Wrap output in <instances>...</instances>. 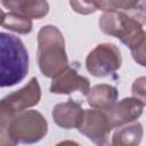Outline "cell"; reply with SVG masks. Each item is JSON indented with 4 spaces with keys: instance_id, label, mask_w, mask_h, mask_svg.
<instances>
[{
    "instance_id": "obj_1",
    "label": "cell",
    "mask_w": 146,
    "mask_h": 146,
    "mask_svg": "<svg viewBox=\"0 0 146 146\" xmlns=\"http://www.w3.org/2000/svg\"><path fill=\"white\" fill-rule=\"evenodd\" d=\"M48 131V123L38 111H24L10 119L0 120V145L33 144Z\"/></svg>"
},
{
    "instance_id": "obj_2",
    "label": "cell",
    "mask_w": 146,
    "mask_h": 146,
    "mask_svg": "<svg viewBox=\"0 0 146 146\" xmlns=\"http://www.w3.org/2000/svg\"><path fill=\"white\" fill-rule=\"evenodd\" d=\"M38 64L47 78H56L68 67L65 40L62 32L54 25H44L38 33Z\"/></svg>"
},
{
    "instance_id": "obj_3",
    "label": "cell",
    "mask_w": 146,
    "mask_h": 146,
    "mask_svg": "<svg viewBox=\"0 0 146 146\" xmlns=\"http://www.w3.org/2000/svg\"><path fill=\"white\" fill-rule=\"evenodd\" d=\"M29 71V54L19 38L0 34V86L11 87L21 82Z\"/></svg>"
},
{
    "instance_id": "obj_4",
    "label": "cell",
    "mask_w": 146,
    "mask_h": 146,
    "mask_svg": "<svg viewBox=\"0 0 146 146\" xmlns=\"http://www.w3.org/2000/svg\"><path fill=\"white\" fill-rule=\"evenodd\" d=\"M146 21V6L133 10L105 11L99 17V29L108 35L120 39L122 43L130 47L144 32L143 24Z\"/></svg>"
},
{
    "instance_id": "obj_5",
    "label": "cell",
    "mask_w": 146,
    "mask_h": 146,
    "mask_svg": "<svg viewBox=\"0 0 146 146\" xmlns=\"http://www.w3.org/2000/svg\"><path fill=\"white\" fill-rule=\"evenodd\" d=\"M41 98V89L36 78H32L26 86L16 90L1 99L0 120L10 119L14 115L24 112L26 108L39 104Z\"/></svg>"
},
{
    "instance_id": "obj_6",
    "label": "cell",
    "mask_w": 146,
    "mask_h": 146,
    "mask_svg": "<svg viewBox=\"0 0 146 146\" xmlns=\"http://www.w3.org/2000/svg\"><path fill=\"white\" fill-rule=\"evenodd\" d=\"M122 64L119 48L113 43H100L87 56L86 67L88 72L97 78H104L116 72Z\"/></svg>"
},
{
    "instance_id": "obj_7",
    "label": "cell",
    "mask_w": 146,
    "mask_h": 146,
    "mask_svg": "<svg viewBox=\"0 0 146 146\" xmlns=\"http://www.w3.org/2000/svg\"><path fill=\"white\" fill-rule=\"evenodd\" d=\"M78 129L97 145L108 144V136L112 130L105 111L97 108L84 111L83 120Z\"/></svg>"
},
{
    "instance_id": "obj_8",
    "label": "cell",
    "mask_w": 146,
    "mask_h": 146,
    "mask_svg": "<svg viewBox=\"0 0 146 146\" xmlns=\"http://www.w3.org/2000/svg\"><path fill=\"white\" fill-rule=\"evenodd\" d=\"M143 106L144 105L135 97L123 98L119 103H115L111 108L105 111L111 128H120L137 120L143 113Z\"/></svg>"
},
{
    "instance_id": "obj_9",
    "label": "cell",
    "mask_w": 146,
    "mask_h": 146,
    "mask_svg": "<svg viewBox=\"0 0 146 146\" xmlns=\"http://www.w3.org/2000/svg\"><path fill=\"white\" fill-rule=\"evenodd\" d=\"M89 90V80L86 76L80 75L74 68L71 67H67L56 78H54L50 86V92L62 95H68L74 91H80L82 95L87 96Z\"/></svg>"
},
{
    "instance_id": "obj_10",
    "label": "cell",
    "mask_w": 146,
    "mask_h": 146,
    "mask_svg": "<svg viewBox=\"0 0 146 146\" xmlns=\"http://www.w3.org/2000/svg\"><path fill=\"white\" fill-rule=\"evenodd\" d=\"M84 115V110L81 105L72 99L65 103H59L52 108L54 122L64 129L79 128Z\"/></svg>"
},
{
    "instance_id": "obj_11",
    "label": "cell",
    "mask_w": 146,
    "mask_h": 146,
    "mask_svg": "<svg viewBox=\"0 0 146 146\" xmlns=\"http://www.w3.org/2000/svg\"><path fill=\"white\" fill-rule=\"evenodd\" d=\"M1 5L9 11L30 19H40L49 11L46 0H1Z\"/></svg>"
},
{
    "instance_id": "obj_12",
    "label": "cell",
    "mask_w": 146,
    "mask_h": 146,
    "mask_svg": "<svg viewBox=\"0 0 146 146\" xmlns=\"http://www.w3.org/2000/svg\"><path fill=\"white\" fill-rule=\"evenodd\" d=\"M117 89L111 84L102 83L94 86L87 94V102L92 108L106 111L117 100Z\"/></svg>"
},
{
    "instance_id": "obj_13",
    "label": "cell",
    "mask_w": 146,
    "mask_h": 146,
    "mask_svg": "<svg viewBox=\"0 0 146 146\" xmlns=\"http://www.w3.org/2000/svg\"><path fill=\"white\" fill-rule=\"evenodd\" d=\"M143 138V125L140 123H133L127 127H120L113 135L112 145H124L133 146L138 145Z\"/></svg>"
},
{
    "instance_id": "obj_14",
    "label": "cell",
    "mask_w": 146,
    "mask_h": 146,
    "mask_svg": "<svg viewBox=\"0 0 146 146\" xmlns=\"http://www.w3.org/2000/svg\"><path fill=\"white\" fill-rule=\"evenodd\" d=\"M2 27L8 29L10 31L21 33V34H27L32 31V21L30 18L23 17L15 13H6L2 11Z\"/></svg>"
},
{
    "instance_id": "obj_15",
    "label": "cell",
    "mask_w": 146,
    "mask_h": 146,
    "mask_svg": "<svg viewBox=\"0 0 146 146\" xmlns=\"http://www.w3.org/2000/svg\"><path fill=\"white\" fill-rule=\"evenodd\" d=\"M143 6H146V0H97L98 9L104 11H129Z\"/></svg>"
},
{
    "instance_id": "obj_16",
    "label": "cell",
    "mask_w": 146,
    "mask_h": 146,
    "mask_svg": "<svg viewBox=\"0 0 146 146\" xmlns=\"http://www.w3.org/2000/svg\"><path fill=\"white\" fill-rule=\"evenodd\" d=\"M129 48L133 60L146 67V32L144 31Z\"/></svg>"
},
{
    "instance_id": "obj_17",
    "label": "cell",
    "mask_w": 146,
    "mask_h": 146,
    "mask_svg": "<svg viewBox=\"0 0 146 146\" xmlns=\"http://www.w3.org/2000/svg\"><path fill=\"white\" fill-rule=\"evenodd\" d=\"M72 9L81 15H89L98 10L97 0H70Z\"/></svg>"
},
{
    "instance_id": "obj_18",
    "label": "cell",
    "mask_w": 146,
    "mask_h": 146,
    "mask_svg": "<svg viewBox=\"0 0 146 146\" xmlns=\"http://www.w3.org/2000/svg\"><path fill=\"white\" fill-rule=\"evenodd\" d=\"M131 92L144 106H146V76L137 78L131 87Z\"/></svg>"
}]
</instances>
